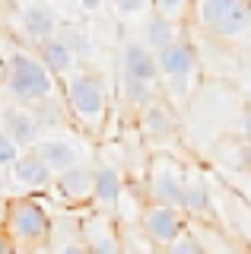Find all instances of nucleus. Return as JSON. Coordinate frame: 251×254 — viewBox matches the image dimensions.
Segmentation results:
<instances>
[{
  "label": "nucleus",
  "mask_w": 251,
  "mask_h": 254,
  "mask_svg": "<svg viewBox=\"0 0 251 254\" xmlns=\"http://www.w3.org/2000/svg\"><path fill=\"white\" fill-rule=\"evenodd\" d=\"M248 3H251V0H248Z\"/></svg>",
  "instance_id": "obj_33"
},
{
  "label": "nucleus",
  "mask_w": 251,
  "mask_h": 254,
  "mask_svg": "<svg viewBox=\"0 0 251 254\" xmlns=\"http://www.w3.org/2000/svg\"><path fill=\"white\" fill-rule=\"evenodd\" d=\"M16 156H19V146H16L10 137H6L3 130H0V169H10Z\"/></svg>",
  "instance_id": "obj_26"
},
{
  "label": "nucleus",
  "mask_w": 251,
  "mask_h": 254,
  "mask_svg": "<svg viewBox=\"0 0 251 254\" xmlns=\"http://www.w3.org/2000/svg\"><path fill=\"white\" fill-rule=\"evenodd\" d=\"M3 232L16 242L19 254H38L51 245L54 235V219L38 197L32 194H16L6 203V219Z\"/></svg>",
  "instance_id": "obj_4"
},
{
  "label": "nucleus",
  "mask_w": 251,
  "mask_h": 254,
  "mask_svg": "<svg viewBox=\"0 0 251 254\" xmlns=\"http://www.w3.org/2000/svg\"><path fill=\"white\" fill-rule=\"evenodd\" d=\"M188 22H175V19H169V16H159V13H146L143 16V42L153 48V51H159V48H166L172 42H178V38H185L188 32H185Z\"/></svg>",
  "instance_id": "obj_20"
},
{
  "label": "nucleus",
  "mask_w": 251,
  "mask_h": 254,
  "mask_svg": "<svg viewBox=\"0 0 251 254\" xmlns=\"http://www.w3.org/2000/svg\"><path fill=\"white\" fill-rule=\"evenodd\" d=\"M140 127H143L146 137H172L178 130V121H175V111L166 99L153 95L143 108H140Z\"/></svg>",
  "instance_id": "obj_19"
},
{
  "label": "nucleus",
  "mask_w": 251,
  "mask_h": 254,
  "mask_svg": "<svg viewBox=\"0 0 251 254\" xmlns=\"http://www.w3.org/2000/svg\"><path fill=\"white\" fill-rule=\"evenodd\" d=\"M35 54L42 58V64H45V67H48L58 79H64L70 70L80 64L76 51L70 48V42L61 35V32H54V35H48L45 42H38V45H35Z\"/></svg>",
  "instance_id": "obj_15"
},
{
  "label": "nucleus",
  "mask_w": 251,
  "mask_h": 254,
  "mask_svg": "<svg viewBox=\"0 0 251 254\" xmlns=\"http://www.w3.org/2000/svg\"><path fill=\"white\" fill-rule=\"evenodd\" d=\"M58 254H89V251H86L83 242H64V245L58 248Z\"/></svg>",
  "instance_id": "obj_29"
},
{
  "label": "nucleus",
  "mask_w": 251,
  "mask_h": 254,
  "mask_svg": "<svg viewBox=\"0 0 251 254\" xmlns=\"http://www.w3.org/2000/svg\"><path fill=\"white\" fill-rule=\"evenodd\" d=\"M13 26L35 48L38 42H45L61 29V16L48 0H16L13 3Z\"/></svg>",
  "instance_id": "obj_9"
},
{
  "label": "nucleus",
  "mask_w": 251,
  "mask_h": 254,
  "mask_svg": "<svg viewBox=\"0 0 251 254\" xmlns=\"http://www.w3.org/2000/svg\"><path fill=\"white\" fill-rule=\"evenodd\" d=\"M0 79H3L6 92L16 102H22V105L64 95L61 92V79L45 67L38 54L26 51V48H10L3 54V76Z\"/></svg>",
  "instance_id": "obj_3"
},
{
  "label": "nucleus",
  "mask_w": 251,
  "mask_h": 254,
  "mask_svg": "<svg viewBox=\"0 0 251 254\" xmlns=\"http://www.w3.org/2000/svg\"><path fill=\"white\" fill-rule=\"evenodd\" d=\"M10 181L16 188H26V190H48L51 181H54V172L45 165V159L29 146V149H19V156L13 159Z\"/></svg>",
  "instance_id": "obj_13"
},
{
  "label": "nucleus",
  "mask_w": 251,
  "mask_h": 254,
  "mask_svg": "<svg viewBox=\"0 0 251 254\" xmlns=\"http://www.w3.org/2000/svg\"><path fill=\"white\" fill-rule=\"evenodd\" d=\"M6 203H10V197H0V229H3V219H6Z\"/></svg>",
  "instance_id": "obj_30"
},
{
  "label": "nucleus",
  "mask_w": 251,
  "mask_h": 254,
  "mask_svg": "<svg viewBox=\"0 0 251 254\" xmlns=\"http://www.w3.org/2000/svg\"><path fill=\"white\" fill-rule=\"evenodd\" d=\"M188 232L197 238L207 254H248L245 245L223 229V222H194V229L188 226Z\"/></svg>",
  "instance_id": "obj_16"
},
{
  "label": "nucleus",
  "mask_w": 251,
  "mask_h": 254,
  "mask_svg": "<svg viewBox=\"0 0 251 254\" xmlns=\"http://www.w3.org/2000/svg\"><path fill=\"white\" fill-rule=\"evenodd\" d=\"M191 22L219 48L251 54V3L248 0H194Z\"/></svg>",
  "instance_id": "obj_2"
},
{
  "label": "nucleus",
  "mask_w": 251,
  "mask_h": 254,
  "mask_svg": "<svg viewBox=\"0 0 251 254\" xmlns=\"http://www.w3.org/2000/svg\"><path fill=\"white\" fill-rule=\"evenodd\" d=\"M188 226H191V219H188L182 206L156 203V200H146L140 206V229L156 248H169L175 238H182L188 232Z\"/></svg>",
  "instance_id": "obj_8"
},
{
  "label": "nucleus",
  "mask_w": 251,
  "mask_h": 254,
  "mask_svg": "<svg viewBox=\"0 0 251 254\" xmlns=\"http://www.w3.org/2000/svg\"><path fill=\"white\" fill-rule=\"evenodd\" d=\"M92 181H96V165L89 162H76L70 169L58 172L51 181V188L64 197V203L70 206H83L92 200Z\"/></svg>",
  "instance_id": "obj_12"
},
{
  "label": "nucleus",
  "mask_w": 251,
  "mask_h": 254,
  "mask_svg": "<svg viewBox=\"0 0 251 254\" xmlns=\"http://www.w3.org/2000/svg\"><path fill=\"white\" fill-rule=\"evenodd\" d=\"M162 251H166V254H207V251L200 248V242H197L191 232H185L182 238H175V242H172L169 248H162Z\"/></svg>",
  "instance_id": "obj_25"
},
{
  "label": "nucleus",
  "mask_w": 251,
  "mask_h": 254,
  "mask_svg": "<svg viewBox=\"0 0 251 254\" xmlns=\"http://www.w3.org/2000/svg\"><path fill=\"white\" fill-rule=\"evenodd\" d=\"M32 149L45 159V165H48L54 175L70 169V165H76V162H83V149L67 137H38V143Z\"/></svg>",
  "instance_id": "obj_17"
},
{
  "label": "nucleus",
  "mask_w": 251,
  "mask_h": 254,
  "mask_svg": "<svg viewBox=\"0 0 251 254\" xmlns=\"http://www.w3.org/2000/svg\"><path fill=\"white\" fill-rule=\"evenodd\" d=\"M61 92H64V105L70 111V121L80 130L99 137L108 124V111H112V95H108L105 76L99 70H92L89 64H76L61 79Z\"/></svg>",
  "instance_id": "obj_1"
},
{
  "label": "nucleus",
  "mask_w": 251,
  "mask_h": 254,
  "mask_svg": "<svg viewBox=\"0 0 251 254\" xmlns=\"http://www.w3.org/2000/svg\"><path fill=\"white\" fill-rule=\"evenodd\" d=\"M191 6L194 0H150V10L159 16H169L175 22H188L191 19Z\"/></svg>",
  "instance_id": "obj_22"
},
{
  "label": "nucleus",
  "mask_w": 251,
  "mask_h": 254,
  "mask_svg": "<svg viewBox=\"0 0 251 254\" xmlns=\"http://www.w3.org/2000/svg\"><path fill=\"white\" fill-rule=\"evenodd\" d=\"M0 254H19V248H16V242H13L10 235L0 229Z\"/></svg>",
  "instance_id": "obj_28"
},
{
  "label": "nucleus",
  "mask_w": 251,
  "mask_h": 254,
  "mask_svg": "<svg viewBox=\"0 0 251 254\" xmlns=\"http://www.w3.org/2000/svg\"><path fill=\"white\" fill-rule=\"evenodd\" d=\"M156 61H159V79L166 83V89L178 102H185L191 95V89L197 86V76H200V58H197L194 42L188 35L178 38V42L159 48Z\"/></svg>",
  "instance_id": "obj_6"
},
{
  "label": "nucleus",
  "mask_w": 251,
  "mask_h": 254,
  "mask_svg": "<svg viewBox=\"0 0 251 254\" xmlns=\"http://www.w3.org/2000/svg\"><path fill=\"white\" fill-rule=\"evenodd\" d=\"M105 6H112L115 19L130 22V19H143L150 13V0H108Z\"/></svg>",
  "instance_id": "obj_23"
},
{
  "label": "nucleus",
  "mask_w": 251,
  "mask_h": 254,
  "mask_svg": "<svg viewBox=\"0 0 251 254\" xmlns=\"http://www.w3.org/2000/svg\"><path fill=\"white\" fill-rule=\"evenodd\" d=\"M226 185H229L235 194L242 197L248 206H251V172L248 169H239V172H232L229 178H226Z\"/></svg>",
  "instance_id": "obj_24"
},
{
  "label": "nucleus",
  "mask_w": 251,
  "mask_h": 254,
  "mask_svg": "<svg viewBox=\"0 0 251 254\" xmlns=\"http://www.w3.org/2000/svg\"><path fill=\"white\" fill-rule=\"evenodd\" d=\"M76 3H80V10H83V13H102L108 0H76Z\"/></svg>",
  "instance_id": "obj_27"
},
{
  "label": "nucleus",
  "mask_w": 251,
  "mask_h": 254,
  "mask_svg": "<svg viewBox=\"0 0 251 254\" xmlns=\"http://www.w3.org/2000/svg\"><path fill=\"white\" fill-rule=\"evenodd\" d=\"M6 188H10V178L0 172V197H6Z\"/></svg>",
  "instance_id": "obj_31"
},
{
  "label": "nucleus",
  "mask_w": 251,
  "mask_h": 254,
  "mask_svg": "<svg viewBox=\"0 0 251 254\" xmlns=\"http://www.w3.org/2000/svg\"><path fill=\"white\" fill-rule=\"evenodd\" d=\"M185 181H188V169L172 153L159 149L146 159V200L182 206Z\"/></svg>",
  "instance_id": "obj_7"
},
{
  "label": "nucleus",
  "mask_w": 251,
  "mask_h": 254,
  "mask_svg": "<svg viewBox=\"0 0 251 254\" xmlns=\"http://www.w3.org/2000/svg\"><path fill=\"white\" fill-rule=\"evenodd\" d=\"M182 210L188 213V219H194V222H219L213 194H210V181L203 178L200 172L188 169L185 194H182Z\"/></svg>",
  "instance_id": "obj_14"
},
{
  "label": "nucleus",
  "mask_w": 251,
  "mask_h": 254,
  "mask_svg": "<svg viewBox=\"0 0 251 254\" xmlns=\"http://www.w3.org/2000/svg\"><path fill=\"white\" fill-rule=\"evenodd\" d=\"M80 242L89 254H124V242L118 232V222L108 210L92 206V213L80 219Z\"/></svg>",
  "instance_id": "obj_10"
},
{
  "label": "nucleus",
  "mask_w": 251,
  "mask_h": 254,
  "mask_svg": "<svg viewBox=\"0 0 251 254\" xmlns=\"http://www.w3.org/2000/svg\"><path fill=\"white\" fill-rule=\"evenodd\" d=\"M0 130L16 143L19 149H29V146L38 143V137H42L45 127L38 124V118H35L32 108L22 105V102H16V105H6L3 111H0Z\"/></svg>",
  "instance_id": "obj_11"
},
{
  "label": "nucleus",
  "mask_w": 251,
  "mask_h": 254,
  "mask_svg": "<svg viewBox=\"0 0 251 254\" xmlns=\"http://www.w3.org/2000/svg\"><path fill=\"white\" fill-rule=\"evenodd\" d=\"M118 70H121V99L134 111H140L156 95V89H159V83H162L156 51L143 38H127V42L121 45Z\"/></svg>",
  "instance_id": "obj_5"
},
{
  "label": "nucleus",
  "mask_w": 251,
  "mask_h": 254,
  "mask_svg": "<svg viewBox=\"0 0 251 254\" xmlns=\"http://www.w3.org/2000/svg\"><path fill=\"white\" fill-rule=\"evenodd\" d=\"M121 194H124V178L115 165L108 162H96V181H92V206L99 210H108L112 213L118 203H121Z\"/></svg>",
  "instance_id": "obj_18"
},
{
  "label": "nucleus",
  "mask_w": 251,
  "mask_h": 254,
  "mask_svg": "<svg viewBox=\"0 0 251 254\" xmlns=\"http://www.w3.org/2000/svg\"><path fill=\"white\" fill-rule=\"evenodd\" d=\"M0 76H3V61H0Z\"/></svg>",
  "instance_id": "obj_32"
},
{
  "label": "nucleus",
  "mask_w": 251,
  "mask_h": 254,
  "mask_svg": "<svg viewBox=\"0 0 251 254\" xmlns=\"http://www.w3.org/2000/svg\"><path fill=\"white\" fill-rule=\"evenodd\" d=\"M223 188H226V200H229V203H226V210L219 213V219L226 216V222H229V232L251 251V206L242 200V197L235 194L226 181H223Z\"/></svg>",
  "instance_id": "obj_21"
}]
</instances>
